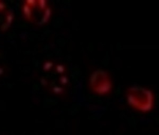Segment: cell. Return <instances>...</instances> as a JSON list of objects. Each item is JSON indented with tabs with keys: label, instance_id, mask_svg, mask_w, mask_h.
<instances>
[{
	"label": "cell",
	"instance_id": "obj_1",
	"mask_svg": "<svg viewBox=\"0 0 159 135\" xmlns=\"http://www.w3.org/2000/svg\"><path fill=\"white\" fill-rule=\"evenodd\" d=\"M126 97L129 104L139 111L148 112L153 108V93L144 87L138 85L130 87L127 91Z\"/></svg>",
	"mask_w": 159,
	"mask_h": 135
},
{
	"label": "cell",
	"instance_id": "obj_2",
	"mask_svg": "<svg viewBox=\"0 0 159 135\" xmlns=\"http://www.w3.org/2000/svg\"><path fill=\"white\" fill-rule=\"evenodd\" d=\"M91 89L99 95L109 94L112 89V82L107 71L98 69L92 72L89 79Z\"/></svg>",
	"mask_w": 159,
	"mask_h": 135
},
{
	"label": "cell",
	"instance_id": "obj_3",
	"mask_svg": "<svg viewBox=\"0 0 159 135\" xmlns=\"http://www.w3.org/2000/svg\"><path fill=\"white\" fill-rule=\"evenodd\" d=\"M22 12L24 17L28 20H32V9L28 6L25 3L22 6Z\"/></svg>",
	"mask_w": 159,
	"mask_h": 135
},
{
	"label": "cell",
	"instance_id": "obj_4",
	"mask_svg": "<svg viewBox=\"0 0 159 135\" xmlns=\"http://www.w3.org/2000/svg\"><path fill=\"white\" fill-rule=\"evenodd\" d=\"M52 15V10L49 7H47L44 11L43 16L41 20V24H45L48 22Z\"/></svg>",
	"mask_w": 159,
	"mask_h": 135
},
{
	"label": "cell",
	"instance_id": "obj_5",
	"mask_svg": "<svg viewBox=\"0 0 159 135\" xmlns=\"http://www.w3.org/2000/svg\"><path fill=\"white\" fill-rule=\"evenodd\" d=\"M39 8L41 11H45L47 7V1L45 0H40L37 1Z\"/></svg>",
	"mask_w": 159,
	"mask_h": 135
},
{
	"label": "cell",
	"instance_id": "obj_6",
	"mask_svg": "<svg viewBox=\"0 0 159 135\" xmlns=\"http://www.w3.org/2000/svg\"><path fill=\"white\" fill-rule=\"evenodd\" d=\"M53 63L50 61H47L43 63V69L45 71H49L53 67Z\"/></svg>",
	"mask_w": 159,
	"mask_h": 135
},
{
	"label": "cell",
	"instance_id": "obj_7",
	"mask_svg": "<svg viewBox=\"0 0 159 135\" xmlns=\"http://www.w3.org/2000/svg\"><path fill=\"white\" fill-rule=\"evenodd\" d=\"M13 14L12 12H7V16H6V19H7V22L6 23L8 24L9 25H10L11 23L12 22L13 20Z\"/></svg>",
	"mask_w": 159,
	"mask_h": 135
},
{
	"label": "cell",
	"instance_id": "obj_8",
	"mask_svg": "<svg viewBox=\"0 0 159 135\" xmlns=\"http://www.w3.org/2000/svg\"><path fill=\"white\" fill-rule=\"evenodd\" d=\"M25 3L32 9L37 4V1L35 0H27V1H25Z\"/></svg>",
	"mask_w": 159,
	"mask_h": 135
},
{
	"label": "cell",
	"instance_id": "obj_9",
	"mask_svg": "<svg viewBox=\"0 0 159 135\" xmlns=\"http://www.w3.org/2000/svg\"><path fill=\"white\" fill-rule=\"evenodd\" d=\"M56 70L58 74H63L65 71V67L63 65H57L56 66Z\"/></svg>",
	"mask_w": 159,
	"mask_h": 135
},
{
	"label": "cell",
	"instance_id": "obj_10",
	"mask_svg": "<svg viewBox=\"0 0 159 135\" xmlns=\"http://www.w3.org/2000/svg\"><path fill=\"white\" fill-rule=\"evenodd\" d=\"M52 91L55 94H61L64 92V89L59 86H55L52 88Z\"/></svg>",
	"mask_w": 159,
	"mask_h": 135
},
{
	"label": "cell",
	"instance_id": "obj_11",
	"mask_svg": "<svg viewBox=\"0 0 159 135\" xmlns=\"http://www.w3.org/2000/svg\"><path fill=\"white\" fill-rule=\"evenodd\" d=\"M60 82L61 85H67L69 83V79L66 76H61L60 78Z\"/></svg>",
	"mask_w": 159,
	"mask_h": 135
},
{
	"label": "cell",
	"instance_id": "obj_12",
	"mask_svg": "<svg viewBox=\"0 0 159 135\" xmlns=\"http://www.w3.org/2000/svg\"><path fill=\"white\" fill-rule=\"evenodd\" d=\"M10 25L7 24L6 22V23H4V24H3V25H2L1 27V31H7Z\"/></svg>",
	"mask_w": 159,
	"mask_h": 135
},
{
	"label": "cell",
	"instance_id": "obj_13",
	"mask_svg": "<svg viewBox=\"0 0 159 135\" xmlns=\"http://www.w3.org/2000/svg\"><path fill=\"white\" fill-rule=\"evenodd\" d=\"M6 9L5 4L3 2L0 1V11H3L4 9Z\"/></svg>",
	"mask_w": 159,
	"mask_h": 135
},
{
	"label": "cell",
	"instance_id": "obj_14",
	"mask_svg": "<svg viewBox=\"0 0 159 135\" xmlns=\"http://www.w3.org/2000/svg\"><path fill=\"white\" fill-rule=\"evenodd\" d=\"M40 83H41V84H42V85L44 86H46L47 84V80H46V79L43 78L40 80Z\"/></svg>",
	"mask_w": 159,
	"mask_h": 135
},
{
	"label": "cell",
	"instance_id": "obj_15",
	"mask_svg": "<svg viewBox=\"0 0 159 135\" xmlns=\"http://www.w3.org/2000/svg\"><path fill=\"white\" fill-rule=\"evenodd\" d=\"M4 72L3 69L1 68H0V75H1L3 74Z\"/></svg>",
	"mask_w": 159,
	"mask_h": 135
}]
</instances>
